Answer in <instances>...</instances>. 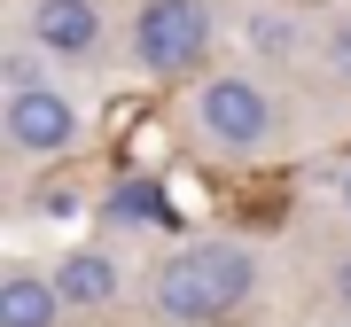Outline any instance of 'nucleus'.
Masks as SVG:
<instances>
[{
    "label": "nucleus",
    "instance_id": "11",
    "mask_svg": "<svg viewBox=\"0 0 351 327\" xmlns=\"http://www.w3.org/2000/svg\"><path fill=\"white\" fill-rule=\"evenodd\" d=\"M328 70H336L343 86H351V8L336 16V24H328Z\"/></svg>",
    "mask_w": 351,
    "mask_h": 327
},
{
    "label": "nucleus",
    "instance_id": "10",
    "mask_svg": "<svg viewBox=\"0 0 351 327\" xmlns=\"http://www.w3.org/2000/svg\"><path fill=\"white\" fill-rule=\"evenodd\" d=\"M110 218H141V226H149V218H164V195L149 187V179H133V187L110 195Z\"/></svg>",
    "mask_w": 351,
    "mask_h": 327
},
{
    "label": "nucleus",
    "instance_id": "4",
    "mask_svg": "<svg viewBox=\"0 0 351 327\" xmlns=\"http://www.w3.org/2000/svg\"><path fill=\"white\" fill-rule=\"evenodd\" d=\"M24 39L47 55L55 70H78V63H101V47H110V16H101V0H32Z\"/></svg>",
    "mask_w": 351,
    "mask_h": 327
},
{
    "label": "nucleus",
    "instance_id": "12",
    "mask_svg": "<svg viewBox=\"0 0 351 327\" xmlns=\"http://www.w3.org/2000/svg\"><path fill=\"white\" fill-rule=\"evenodd\" d=\"M336 296H343V312H351V257L336 265Z\"/></svg>",
    "mask_w": 351,
    "mask_h": 327
},
{
    "label": "nucleus",
    "instance_id": "6",
    "mask_svg": "<svg viewBox=\"0 0 351 327\" xmlns=\"http://www.w3.org/2000/svg\"><path fill=\"white\" fill-rule=\"evenodd\" d=\"M55 289H63V312H110L125 296V265L110 250H71L55 265Z\"/></svg>",
    "mask_w": 351,
    "mask_h": 327
},
{
    "label": "nucleus",
    "instance_id": "7",
    "mask_svg": "<svg viewBox=\"0 0 351 327\" xmlns=\"http://www.w3.org/2000/svg\"><path fill=\"white\" fill-rule=\"evenodd\" d=\"M55 319H63V289H55V273L8 265V273H0V327H55Z\"/></svg>",
    "mask_w": 351,
    "mask_h": 327
},
{
    "label": "nucleus",
    "instance_id": "3",
    "mask_svg": "<svg viewBox=\"0 0 351 327\" xmlns=\"http://www.w3.org/2000/svg\"><path fill=\"white\" fill-rule=\"evenodd\" d=\"M211 39H219L211 0H141L133 24H125V55L149 78H188L211 55Z\"/></svg>",
    "mask_w": 351,
    "mask_h": 327
},
{
    "label": "nucleus",
    "instance_id": "5",
    "mask_svg": "<svg viewBox=\"0 0 351 327\" xmlns=\"http://www.w3.org/2000/svg\"><path fill=\"white\" fill-rule=\"evenodd\" d=\"M0 133H8L16 156H71L86 125H78V101L63 86H24L0 101Z\"/></svg>",
    "mask_w": 351,
    "mask_h": 327
},
{
    "label": "nucleus",
    "instance_id": "1",
    "mask_svg": "<svg viewBox=\"0 0 351 327\" xmlns=\"http://www.w3.org/2000/svg\"><path fill=\"white\" fill-rule=\"evenodd\" d=\"M250 296H258V257L242 250V241H219V234L164 250L156 273H149V304L172 327H219V319H234Z\"/></svg>",
    "mask_w": 351,
    "mask_h": 327
},
{
    "label": "nucleus",
    "instance_id": "13",
    "mask_svg": "<svg viewBox=\"0 0 351 327\" xmlns=\"http://www.w3.org/2000/svg\"><path fill=\"white\" fill-rule=\"evenodd\" d=\"M336 195H343V218H351V172H343V179H336Z\"/></svg>",
    "mask_w": 351,
    "mask_h": 327
},
{
    "label": "nucleus",
    "instance_id": "9",
    "mask_svg": "<svg viewBox=\"0 0 351 327\" xmlns=\"http://www.w3.org/2000/svg\"><path fill=\"white\" fill-rule=\"evenodd\" d=\"M39 63H47V55H39L32 39H16V47L0 55V86H8V94H24V86H47V78H39Z\"/></svg>",
    "mask_w": 351,
    "mask_h": 327
},
{
    "label": "nucleus",
    "instance_id": "8",
    "mask_svg": "<svg viewBox=\"0 0 351 327\" xmlns=\"http://www.w3.org/2000/svg\"><path fill=\"white\" fill-rule=\"evenodd\" d=\"M242 47L265 55V63H297L304 55V16L281 8V0H250L242 8Z\"/></svg>",
    "mask_w": 351,
    "mask_h": 327
},
{
    "label": "nucleus",
    "instance_id": "2",
    "mask_svg": "<svg viewBox=\"0 0 351 327\" xmlns=\"http://www.w3.org/2000/svg\"><path fill=\"white\" fill-rule=\"evenodd\" d=\"M195 133L219 156H265L281 140V101L265 94V78L250 70H219L195 86Z\"/></svg>",
    "mask_w": 351,
    "mask_h": 327
}]
</instances>
